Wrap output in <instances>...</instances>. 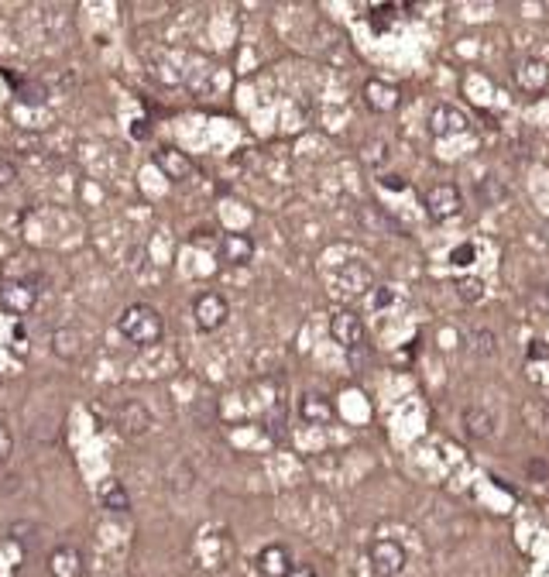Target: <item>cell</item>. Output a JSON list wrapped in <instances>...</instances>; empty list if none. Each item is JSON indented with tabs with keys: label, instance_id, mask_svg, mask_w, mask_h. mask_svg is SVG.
<instances>
[{
	"label": "cell",
	"instance_id": "1",
	"mask_svg": "<svg viewBox=\"0 0 549 577\" xmlns=\"http://www.w3.org/2000/svg\"><path fill=\"white\" fill-rule=\"evenodd\" d=\"M117 330L124 334V341H131L134 347H151L165 337V319L151 303H131L117 317Z\"/></svg>",
	"mask_w": 549,
	"mask_h": 577
},
{
	"label": "cell",
	"instance_id": "2",
	"mask_svg": "<svg viewBox=\"0 0 549 577\" xmlns=\"http://www.w3.org/2000/svg\"><path fill=\"white\" fill-rule=\"evenodd\" d=\"M368 564H371V574L375 577H402L405 564H408V553L399 540L392 536H377L368 547Z\"/></svg>",
	"mask_w": 549,
	"mask_h": 577
},
{
	"label": "cell",
	"instance_id": "3",
	"mask_svg": "<svg viewBox=\"0 0 549 577\" xmlns=\"http://www.w3.org/2000/svg\"><path fill=\"white\" fill-rule=\"evenodd\" d=\"M423 206H426L430 220H436V224L461 217V213H463L461 186H454V182H436V186H430V189L423 193Z\"/></svg>",
	"mask_w": 549,
	"mask_h": 577
},
{
	"label": "cell",
	"instance_id": "4",
	"mask_svg": "<svg viewBox=\"0 0 549 577\" xmlns=\"http://www.w3.org/2000/svg\"><path fill=\"white\" fill-rule=\"evenodd\" d=\"M227 317H231V303H227V296L206 288V292H200V296L193 299V319H196V327H200L202 334L220 330V327L227 323Z\"/></svg>",
	"mask_w": 549,
	"mask_h": 577
},
{
	"label": "cell",
	"instance_id": "5",
	"mask_svg": "<svg viewBox=\"0 0 549 577\" xmlns=\"http://www.w3.org/2000/svg\"><path fill=\"white\" fill-rule=\"evenodd\" d=\"M38 303V286L31 279H7L0 282V310L11 317H25Z\"/></svg>",
	"mask_w": 549,
	"mask_h": 577
},
{
	"label": "cell",
	"instance_id": "6",
	"mask_svg": "<svg viewBox=\"0 0 549 577\" xmlns=\"http://www.w3.org/2000/svg\"><path fill=\"white\" fill-rule=\"evenodd\" d=\"M114 427L124 433V436L138 440V436H145V433L155 427V419H151V409H148L141 399H124V403L114 409Z\"/></svg>",
	"mask_w": 549,
	"mask_h": 577
},
{
	"label": "cell",
	"instance_id": "7",
	"mask_svg": "<svg viewBox=\"0 0 549 577\" xmlns=\"http://www.w3.org/2000/svg\"><path fill=\"white\" fill-rule=\"evenodd\" d=\"M426 127H430L433 138H454V135H467L470 131V120L454 104H436L430 117H426Z\"/></svg>",
	"mask_w": 549,
	"mask_h": 577
},
{
	"label": "cell",
	"instance_id": "8",
	"mask_svg": "<svg viewBox=\"0 0 549 577\" xmlns=\"http://www.w3.org/2000/svg\"><path fill=\"white\" fill-rule=\"evenodd\" d=\"M330 337L344 347V354H347V350H354L357 344H364V341H368L364 319L357 317L354 310H337V313L330 317Z\"/></svg>",
	"mask_w": 549,
	"mask_h": 577
},
{
	"label": "cell",
	"instance_id": "9",
	"mask_svg": "<svg viewBox=\"0 0 549 577\" xmlns=\"http://www.w3.org/2000/svg\"><path fill=\"white\" fill-rule=\"evenodd\" d=\"M361 96H364V107L371 111V114H392V111H399V104H402V93L395 83H388V80H381V76H371L364 89H361Z\"/></svg>",
	"mask_w": 549,
	"mask_h": 577
},
{
	"label": "cell",
	"instance_id": "10",
	"mask_svg": "<svg viewBox=\"0 0 549 577\" xmlns=\"http://www.w3.org/2000/svg\"><path fill=\"white\" fill-rule=\"evenodd\" d=\"M217 255L224 265H231V268H244V265H251L255 261V241H251V234H220V244H217Z\"/></svg>",
	"mask_w": 549,
	"mask_h": 577
},
{
	"label": "cell",
	"instance_id": "11",
	"mask_svg": "<svg viewBox=\"0 0 549 577\" xmlns=\"http://www.w3.org/2000/svg\"><path fill=\"white\" fill-rule=\"evenodd\" d=\"M515 87L522 89V93H543V89H549V62L546 58H536V56H525L515 65Z\"/></svg>",
	"mask_w": 549,
	"mask_h": 577
},
{
	"label": "cell",
	"instance_id": "12",
	"mask_svg": "<svg viewBox=\"0 0 549 577\" xmlns=\"http://www.w3.org/2000/svg\"><path fill=\"white\" fill-rule=\"evenodd\" d=\"M83 550L72 543H58L49 557H45V571L49 577H83Z\"/></svg>",
	"mask_w": 549,
	"mask_h": 577
},
{
	"label": "cell",
	"instance_id": "13",
	"mask_svg": "<svg viewBox=\"0 0 549 577\" xmlns=\"http://www.w3.org/2000/svg\"><path fill=\"white\" fill-rule=\"evenodd\" d=\"M155 165H158V173H165V179H172V182H186L193 175V169H196L193 158L182 148H175V144H165V148L155 151Z\"/></svg>",
	"mask_w": 549,
	"mask_h": 577
},
{
	"label": "cell",
	"instance_id": "14",
	"mask_svg": "<svg viewBox=\"0 0 549 577\" xmlns=\"http://www.w3.org/2000/svg\"><path fill=\"white\" fill-rule=\"evenodd\" d=\"M255 567H258L261 577H289L295 564H292V553L282 543H268V547L258 550Z\"/></svg>",
	"mask_w": 549,
	"mask_h": 577
},
{
	"label": "cell",
	"instance_id": "15",
	"mask_svg": "<svg viewBox=\"0 0 549 577\" xmlns=\"http://www.w3.org/2000/svg\"><path fill=\"white\" fill-rule=\"evenodd\" d=\"M371 286V272L364 268V265H344L340 272H337V279H333V292L337 296H361L364 288Z\"/></svg>",
	"mask_w": 549,
	"mask_h": 577
},
{
	"label": "cell",
	"instance_id": "16",
	"mask_svg": "<svg viewBox=\"0 0 549 577\" xmlns=\"http://www.w3.org/2000/svg\"><path fill=\"white\" fill-rule=\"evenodd\" d=\"M463 427L474 440H488L494 436V427H498V416H494L488 405H467L463 409Z\"/></svg>",
	"mask_w": 549,
	"mask_h": 577
},
{
	"label": "cell",
	"instance_id": "17",
	"mask_svg": "<svg viewBox=\"0 0 549 577\" xmlns=\"http://www.w3.org/2000/svg\"><path fill=\"white\" fill-rule=\"evenodd\" d=\"M299 416H302L306 423L326 427V423L333 419V403H330L326 396H319V392H306V396L299 399Z\"/></svg>",
	"mask_w": 549,
	"mask_h": 577
},
{
	"label": "cell",
	"instance_id": "18",
	"mask_svg": "<svg viewBox=\"0 0 549 577\" xmlns=\"http://www.w3.org/2000/svg\"><path fill=\"white\" fill-rule=\"evenodd\" d=\"M49 344H52V354H56V358H62V361H76L80 350H83V334H80L76 327H58Z\"/></svg>",
	"mask_w": 549,
	"mask_h": 577
},
{
	"label": "cell",
	"instance_id": "19",
	"mask_svg": "<svg viewBox=\"0 0 549 577\" xmlns=\"http://www.w3.org/2000/svg\"><path fill=\"white\" fill-rule=\"evenodd\" d=\"M100 502H103L107 512H117V516H120V512H131V491L124 489L117 478H111V481L100 489Z\"/></svg>",
	"mask_w": 549,
	"mask_h": 577
},
{
	"label": "cell",
	"instance_id": "20",
	"mask_svg": "<svg viewBox=\"0 0 549 577\" xmlns=\"http://www.w3.org/2000/svg\"><path fill=\"white\" fill-rule=\"evenodd\" d=\"M477 203L481 206H501V203L508 200V186L498 179V175H484V179H477Z\"/></svg>",
	"mask_w": 549,
	"mask_h": 577
},
{
	"label": "cell",
	"instance_id": "21",
	"mask_svg": "<svg viewBox=\"0 0 549 577\" xmlns=\"http://www.w3.org/2000/svg\"><path fill=\"white\" fill-rule=\"evenodd\" d=\"M467 341H470V350H474L477 358H494V354H498V334L488 330V327H474Z\"/></svg>",
	"mask_w": 549,
	"mask_h": 577
},
{
	"label": "cell",
	"instance_id": "22",
	"mask_svg": "<svg viewBox=\"0 0 549 577\" xmlns=\"http://www.w3.org/2000/svg\"><path fill=\"white\" fill-rule=\"evenodd\" d=\"M454 288H457V296H461L463 303H481L484 299V282L477 279V275H461L457 282H454Z\"/></svg>",
	"mask_w": 549,
	"mask_h": 577
},
{
	"label": "cell",
	"instance_id": "23",
	"mask_svg": "<svg viewBox=\"0 0 549 577\" xmlns=\"http://www.w3.org/2000/svg\"><path fill=\"white\" fill-rule=\"evenodd\" d=\"M361 158H364V165H371V169H381V165H388L392 162V148L388 142H368L364 144V151H361Z\"/></svg>",
	"mask_w": 549,
	"mask_h": 577
},
{
	"label": "cell",
	"instance_id": "24",
	"mask_svg": "<svg viewBox=\"0 0 549 577\" xmlns=\"http://www.w3.org/2000/svg\"><path fill=\"white\" fill-rule=\"evenodd\" d=\"M395 18H399V7H395V4H375V7L368 11V21H371V28L375 31H385Z\"/></svg>",
	"mask_w": 549,
	"mask_h": 577
},
{
	"label": "cell",
	"instance_id": "25",
	"mask_svg": "<svg viewBox=\"0 0 549 577\" xmlns=\"http://www.w3.org/2000/svg\"><path fill=\"white\" fill-rule=\"evenodd\" d=\"M18 100H21V104H31V107H38V104L49 100V89H45V83H38V80H28L25 87L18 89Z\"/></svg>",
	"mask_w": 549,
	"mask_h": 577
},
{
	"label": "cell",
	"instance_id": "26",
	"mask_svg": "<svg viewBox=\"0 0 549 577\" xmlns=\"http://www.w3.org/2000/svg\"><path fill=\"white\" fill-rule=\"evenodd\" d=\"M7 533H11V540H14V543H21V547H28V550H34V543H38V540H34V533H38V529H34L31 522H11V529H7Z\"/></svg>",
	"mask_w": 549,
	"mask_h": 577
},
{
	"label": "cell",
	"instance_id": "27",
	"mask_svg": "<svg viewBox=\"0 0 549 577\" xmlns=\"http://www.w3.org/2000/svg\"><path fill=\"white\" fill-rule=\"evenodd\" d=\"M347 361H350V368H354L357 375H364V368L371 365V344L364 341V344H357L354 350H347Z\"/></svg>",
	"mask_w": 549,
	"mask_h": 577
},
{
	"label": "cell",
	"instance_id": "28",
	"mask_svg": "<svg viewBox=\"0 0 549 577\" xmlns=\"http://www.w3.org/2000/svg\"><path fill=\"white\" fill-rule=\"evenodd\" d=\"M477 258V248L474 244H457L454 251H450V265H457V268H470Z\"/></svg>",
	"mask_w": 549,
	"mask_h": 577
},
{
	"label": "cell",
	"instance_id": "29",
	"mask_svg": "<svg viewBox=\"0 0 549 577\" xmlns=\"http://www.w3.org/2000/svg\"><path fill=\"white\" fill-rule=\"evenodd\" d=\"M377 186H381V189H392V193H405V189H408V179H405V175H395V173H381L377 175Z\"/></svg>",
	"mask_w": 549,
	"mask_h": 577
},
{
	"label": "cell",
	"instance_id": "30",
	"mask_svg": "<svg viewBox=\"0 0 549 577\" xmlns=\"http://www.w3.org/2000/svg\"><path fill=\"white\" fill-rule=\"evenodd\" d=\"M14 182H18V165L7 155H0V189H11Z\"/></svg>",
	"mask_w": 549,
	"mask_h": 577
},
{
	"label": "cell",
	"instance_id": "31",
	"mask_svg": "<svg viewBox=\"0 0 549 577\" xmlns=\"http://www.w3.org/2000/svg\"><path fill=\"white\" fill-rule=\"evenodd\" d=\"M11 454H14V433H11V427L0 419V464L11 461Z\"/></svg>",
	"mask_w": 549,
	"mask_h": 577
},
{
	"label": "cell",
	"instance_id": "32",
	"mask_svg": "<svg viewBox=\"0 0 549 577\" xmlns=\"http://www.w3.org/2000/svg\"><path fill=\"white\" fill-rule=\"evenodd\" d=\"M395 303V288L392 286H377L375 296H371V310H388Z\"/></svg>",
	"mask_w": 549,
	"mask_h": 577
},
{
	"label": "cell",
	"instance_id": "33",
	"mask_svg": "<svg viewBox=\"0 0 549 577\" xmlns=\"http://www.w3.org/2000/svg\"><path fill=\"white\" fill-rule=\"evenodd\" d=\"M529 303H532L539 313H549V282L532 288V292H529Z\"/></svg>",
	"mask_w": 549,
	"mask_h": 577
},
{
	"label": "cell",
	"instance_id": "34",
	"mask_svg": "<svg viewBox=\"0 0 549 577\" xmlns=\"http://www.w3.org/2000/svg\"><path fill=\"white\" fill-rule=\"evenodd\" d=\"M525 358H529V361H549V341H529Z\"/></svg>",
	"mask_w": 549,
	"mask_h": 577
},
{
	"label": "cell",
	"instance_id": "35",
	"mask_svg": "<svg viewBox=\"0 0 549 577\" xmlns=\"http://www.w3.org/2000/svg\"><path fill=\"white\" fill-rule=\"evenodd\" d=\"M525 474H529V478H549V464L546 461H525Z\"/></svg>",
	"mask_w": 549,
	"mask_h": 577
},
{
	"label": "cell",
	"instance_id": "36",
	"mask_svg": "<svg viewBox=\"0 0 549 577\" xmlns=\"http://www.w3.org/2000/svg\"><path fill=\"white\" fill-rule=\"evenodd\" d=\"M289 577H319V574L313 571V567H309V564H295Z\"/></svg>",
	"mask_w": 549,
	"mask_h": 577
},
{
	"label": "cell",
	"instance_id": "37",
	"mask_svg": "<svg viewBox=\"0 0 549 577\" xmlns=\"http://www.w3.org/2000/svg\"><path fill=\"white\" fill-rule=\"evenodd\" d=\"M213 234L217 231H193L189 241H193V244H213Z\"/></svg>",
	"mask_w": 549,
	"mask_h": 577
}]
</instances>
